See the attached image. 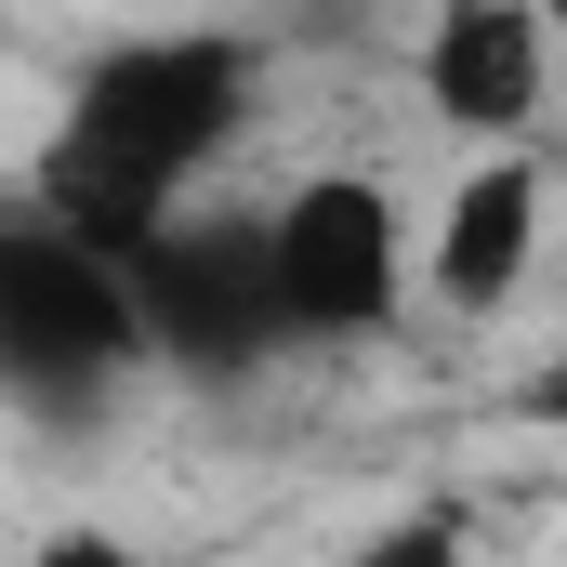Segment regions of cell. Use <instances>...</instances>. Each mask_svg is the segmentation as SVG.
I'll return each instance as SVG.
<instances>
[{"label":"cell","instance_id":"obj_1","mask_svg":"<svg viewBox=\"0 0 567 567\" xmlns=\"http://www.w3.org/2000/svg\"><path fill=\"white\" fill-rule=\"evenodd\" d=\"M251 133V40L238 27H145V40H106L80 66V93L53 106V145H40V212L106 238V251H145L198 212V172Z\"/></svg>","mask_w":567,"mask_h":567},{"label":"cell","instance_id":"obj_2","mask_svg":"<svg viewBox=\"0 0 567 567\" xmlns=\"http://www.w3.org/2000/svg\"><path fill=\"white\" fill-rule=\"evenodd\" d=\"M145 357H158V330H145L133 251H106V238L27 212V225L0 238V383H13L27 410H80V396L133 383Z\"/></svg>","mask_w":567,"mask_h":567},{"label":"cell","instance_id":"obj_3","mask_svg":"<svg viewBox=\"0 0 567 567\" xmlns=\"http://www.w3.org/2000/svg\"><path fill=\"white\" fill-rule=\"evenodd\" d=\"M265 278H278L290 343H383L423 290V225L396 212L383 172H303L265 212Z\"/></svg>","mask_w":567,"mask_h":567},{"label":"cell","instance_id":"obj_4","mask_svg":"<svg viewBox=\"0 0 567 567\" xmlns=\"http://www.w3.org/2000/svg\"><path fill=\"white\" fill-rule=\"evenodd\" d=\"M410 106L475 145H542L567 106V40L542 0H423L410 27Z\"/></svg>","mask_w":567,"mask_h":567},{"label":"cell","instance_id":"obj_5","mask_svg":"<svg viewBox=\"0 0 567 567\" xmlns=\"http://www.w3.org/2000/svg\"><path fill=\"white\" fill-rule=\"evenodd\" d=\"M133 290H145L158 357H185V370H265V357H290L278 278H265V212L251 225H198L185 212L172 238L133 251Z\"/></svg>","mask_w":567,"mask_h":567},{"label":"cell","instance_id":"obj_6","mask_svg":"<svg viewBox=\"0 0 567 567\" xmlns=\"http://www.w3.org/2000/svg\"><path fill=\"white\" fill-rule=\"evenodd\" d=\"M542 238H555V158L542 145H475L449 172V198L423 212V303L435 317H502L542 278Z\"/></svg>","mask_w":567,"mask_h":567},{"label":"cell","instance_id":"obj_7","mask_svg":"<svg viewBox=\"0 0 567 567\" xmlns=\"http://www.w3.org/2000/svg\"><path fill=\"white\" fill-rule=\"evenodd\" d=\"M330 567H475V528L449 515V502H410V515H383V528H357Z\"/></svg>","mask_w":567,"mask_h":567},{"label":"cell","instance_id":"obj_8","mask_svg":"<svg viewBox=\"0 0 567 567\" xmlns=\"http://www.w3.org/2000/svg\"><path fill=\"white\" fill-rule=\"evenodd\" d=\"M515 423L567 435V343H555V357H542V370H515Z\"/></svg>","mask_w":567,"mask_h":567},{"label":"cell","instance_id":"obj_9","mask_svg":"<svg viewBox=\"0 0 567 567\" xmlns=\"http://www.w3.org/2000/svg\"><path fill=\"white\" fill-rule=\"evenodd\" d=\"M542 13H555V40H567V0H542Z\"/></svg>","mask_w":567,"mask_h":567}]
</instances>
